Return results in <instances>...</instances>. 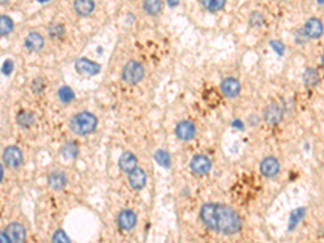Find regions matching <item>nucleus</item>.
Wrapping results in <instances>:
<instances>
[{
    "label": "nucleus",
    "mask_w": 324,
    "mask_h": 243,
    "mask_svg": "<svg viewBox=\"0 0 324 243\" xmlns=\"http://www.w3.org/2000/svg\"><path fill=\"white\" fill-rule=\"evenodd\" d=\"M200 218L209 229L233 235L241 229V218L236 211L223 204L206 203L200 210Z\"/></svg>",
    "instance_id": "f257e3e1"
},
{
    "label": "nucleus",
    "mask_w": 324,
    "mask_h": 243,
    "mask_svg": "<svg viewBox=\"0 0 324 243\" xmlns=\"http://www.w3.org/2000/svg\"><path fill=\"white\" fill-rule=\"evenodd\" d=\"M70 130L77 135H88L97 127V118L90 112H80L71 118Z\"/></svg>",
    "instance_id": "f03ea898"
},
{
    "label": "nucleus",
    "mask_w": 324,
    "mask_h": 243,
    "mask_svg": "<svg viewBox=\"0 0 324 243\" xmlns=\"http://www.w3.org/2000/svg\"><path fill=\"white\" fill-rule=\"evenodd\" d=\"M145 75V70L143 65L137 61H129L123 66L122 69V80L128 84H136L143 80Z\"/></svg>",
    "instance_id": "7ed1b4c3"
},
{
    "label": "nucleus",
    "mask_w": 324,
    "mask_h": 243,
    "mask_svg": "<svg viewBox=\"0 0 324 243\" xmlns=\"http://www.w3.org/2000/svg\"><path fill=\"white\" fill-rule=\"evenodd\" d=\"M3 161L9 168H18L23 163L22 151L16 146H8L3 151Z\"/></svg>",
    "instance_id": "20e7f679"
},
{
    "label": "nucleus",
    "mask_w": 324,
    "mask_h": 243,
    "mask_svg": "<svg viewBox=\"0 0 324 243\" xmlns=\"http://www.w3.org/2000/svg\"><path fill=\"white\" fill-rule=\"evenodd\" d=\"M175 134L180 141H190L196 135V126L192 121L183 120L175 128Z\"/></svg>",
    "instance_id": "39448f33"
},
{
    "label": "nucleus",
    "mask_w": 324,
    "mask_h": 243,
    "mask_svg": "<svg viewBox=\"0 0 324 243\" xmlns=\"http://www.w3.org/2000/svg\"><path fill=\"white\" fill-rule=\"evenodd\" d=\"M212 163L208 157L203 155L194 156L190 162V169L197 175H206L211 170Z\"/></svg>",
    "instance_id": "423d86ee"
},
{
    "label": "nucleus",
    "mask_w": 324,
    "mask_h": 243,
    "mask_svg": "<svg viewBox=\"0 0 324 243\" xmlns=\"http://www.w3.org/2000/svg\"><path fill=\"white\" fill-rule=\"evenodd\" d=\"M75 68L77 69L78 73L85 74L90 76L97 75L101 71V66L95 62L90 61L85 58L78 59L75 62Z\"/></svg>",
    "instance_id": "0eeeda50"
},
{
    "label": "nucleus",
    "mask_w": 324,
    "mask_h": 243,
    "mask_svg": "<svg viewBox=\"0 0 324 243\" xmlns=\"http://www.w3.org/2000/svg\"><path fill=\"white\" fill-rule=\"evenodd\" d=\"M117 225L122 230H131L136 225V215L131 210H123L117 216Z\"/></svg>",
    "instance_id": "6e6552de"
},
{
    "label": "nucleus",
    "mask_w": 324,
    "mask_h": 243,
    "mask_svg": "<svg viewBox=\"0 0 324 243\" xmlns=\"http://www.w3.org/2000/svg\"><path fill=\"white\" fill-rule=\"evenodd\" d=\"M4 233L8 236L11 242H24L26 239V231L21 224L10 223L4 229Z\"/></svg>",
    "instance_id": "1a4fd4ad"
},
{
    "label": "nucleus",
    "mask_w": 324,
    "mask_h": 243,
    "mask_svg": "<svg viewBox=\"0 0 324 243\" xmlns=\"http://www.w3.org/2000/svg\"><path fill=\"white\" fill-rule=\"evenodd\" d=\"M147 182V176L144 170L136 168L129 173V184L135 190H141L145 187Z\"/></svg>",
    "instance_id": "9d476101"
},
{
    "label": "nucleus",
    "mask_w": 324,
    "mask_h": 243,
    "mask_svg": "<svg viewBox=\"0 0 324 243\" xmlns=\"http://www.w3.org/2000/svg\"><path fill=\"white\" fill-rule=\"evenodd\" d=\"M136 164H137V160L134 154H132L130 151L123 152V154L120 156L118 161V165L122 172L125 173H130L133 170L136 169Z\"/></svg>",
    "instance_id": "9b49d317"
},
{
    "label": "nucleus",
    "mask_w": 324,
    "mask_h": 243,
    "mask_svg": "<svg viewBox=\"0 0 324 243\" xmlns=\"http://www.w3.org/2000/svg\"><path fill=\"white\" fill-rule=\"evenodd\" d=\"M221 90L227 97H235L240 92V83L235 78H226L222 81Z\"/></svg>",
    "instance_id": "f8f14e48"
},
{
    "label": "nucleus",
    "mask_w": 324,
    "mask_h": 243,
    "mask_svg": "<svg viewBox=\"0 0 324 243\" xmlns=\"http://www.w3.org/2000/svg\"><path fill=\"white\" fill-rule=\"evenodd\" d=\"M280 164L278 160L273 157H268L265 158L260 163V172L263 173L267 178H274V176L279 173Z\"/></svg>",
    "instance_id": "ddd939ff"
},
{
    "label": "nucleus",
    "mask_w": 324,
    "mask_h": 243,
    "mask_svg": "<svg viewBox=\"0 0 324 243\" xmlns=\"http://www.w3.org/2000/svg\"><path fill=\"white\" fill-rule=\"evenodd\" d=\"M305 35L309 38H319L323 34V24L316 17L309 18L305 24Z\"/></svg>",
    "instance_id": "4468645a"
},
{
    "label": "nucleus",
    "mask_w": 324,
    "mask_h": 243,
    "mask_svg": "<svg viewBox=\"0 0 324 243\" xmlns=\"http://www.w3.org/2000/svg\"><path fill=\"white\" fill-rule=\"evenodd\" d=\"M45 45V39L39 32H32L28 34L25 39V47L31 52H39Z\"/></svg>",
    "instance_id": "2eb2a0df"
},
{
    "label": "nucleus",
    "mask_w": 324,
    "mask_h": 243,
    "mask_svg": "<svg viewBox=\"0 0 324 243\" xmlns=\"http://www.w3.org/2000/svg\"><path fill=\"white\" fill-rule=\"evenodd\" d=\"M67 184V178L64 172L54 171L48 176V185L53 190H62Z\"/></svg>",
    "instance_id": "dca6fc26"
},
{
    "label": "nucleus",
    "mask_w": 324,
    "mask_h": 243,
    "mask_svg": "<svg viewBox=\"0 0 324 243\" xmlns=\"http://www.w3.org/2000/svg\"><path fill=\"white\" fill-rule=\"evenodd\" d=\"M265 120L270 125H275L282 119V109L277 104H273L266 108L265 111Z\"/></svg>",
    "instance_id": "f3484780"
},
{
    "label": "nucleus",
    "mask_w": 324,
    "mask_h": 243,
    "mask_svg": "<svg viewBox=\"0 0 324 243\" xmlns=\"http://www.w3.org/2000/svg\"><path fill=\"white\" fill-rule=\"evenodd\" d=\"M74 9L80 16H87L94 10L93 0H75Z\"/></svg>",
    "instance_id": "a211bd4d"
},
{
    "label": "nucleus",
    "mask_w": 324,
    "mask_h": 243,
    "mask_svg": "<svg viewBox=\"0 0 324 243\" xmlns=\"http://www.w3.org/2000/svg\"><path fill=\"white\" fill-rule=\"evenodd\" d=\"M16 122L21 128L24 129L31 128L35 122L34 113L30 111H21L16 116Z\"/></svg>",
    "instance_id": "6ab92c4d"
},
{
    "label": "nucleus",
    "mask_w": 324,
    "mask_h": 243,
    "mask_svg": "<svg viewBox=\"0 0 324 243\" xmlns=\"http://www.w3.org/2000/svg\"><path fill=\"white\" fill-rule=\"evenodd\" d=\"M143 7L149 16H157L161 11L162 2L161 0H144Z\"/></svg>",
    "instance_id": "aec40b11"
},
{
    "label": "nucleus",
    "mask_w": 324,
    "mask_h": 243,
    "mask_svg": "<svg viewBox=\"0 0 324 243\" xmlns=\"http://www.w3.org/2000/svg\"><path fill=\"white\" fill-rule=\"evenodd\" d=\"M201 1L203 7L211 12L222 10L226 3V0H201Z\"/></svg>",
    "instance_id": "412c9836"
},
{
    "label": "nucleus",
    "mask_w": 324,
    "mask_h": 243,
    "mask_svg": "<svg viewBox=\"0 0 324 243\" xmlns=\"http://www.w3.org/2000/svg\"><path fill=\"white\" fill-rule=\"evenodd\" d=\"M58 95H59V98L64 104H68L75 98L74 91L69 87H67V85H63V87H61L59 89Z\"/></svg>",
    "instance_id": "4be33fe9"
},
{
    "label": "nucleus",
    "mask_w": 324,
    "mask_h": 243,
    "mask_svg": "<svg viewBox=\"0 0 324 243\" xmlns=\"http://www.w3.org/2000/svg\"><path fill=\"white\" fill-rule=\"evenodd\" d=\"M13 31V21L7 16H2L0 18V34L7 36Z\"/></svg>",
    "instance_id": "5701e85b"
},
{
    "label": "nucleus",
    "mask_w": 324,
    "mask_h": 243,
    "mask_svg": "<svg viewBox=\"0 0 324 243\" xmlns=\"http://www.w3.org/2000/svg\"><path fill=\"white\" fill-rule=\"evenodd\" d=\"M155 159L161 166H164V168H169L171 165V157L169 152L163 149H159L155 152Z\"/></svg>",
    "instance_id": "b1692460"
},
{
    "label": "nucleus",
    "mask_w": 324,
    "mask_h": 243,
    "mask_svg": "<svg viewBox=\"0 0 324 243\" xmlns=\"http://www.w3.org/2000/svg\"><path fill=\"white\" fill-rule=\"evenodd\" d=\"M62 152H63V156L67 159H74L79 154V149L78 147L74 143H67L65 144L63 149H62Z\"/></svg>",
    "instance_id": "393cba45"
},
{
    "label": "nucleus",
    "mask_w": 324,
    "mask_h": 243,
    "mask_svg": "<svg viewBox=\"0 0 324 243\" xmlns=\"http://www.w3.org/2000/svg\"><path fill=\"white\" fill-rule=\"evenodd\" d=\"M319 80V76L317 71H314L312 69H308L306 73H305V81L306 83L309 85H314L317 84Z\"/></svg>",
    "instance_id": "a878e982"
},
{
    "label": "nucleus",
    "mask_w": 324,
    "mask_h": 243,
    "mask_svg": "<svg viewBox=\"0 0 324 243\" xmlns=\"http://www.w3.org/2000/svg\"><path fill=\"white\" fill-rule=\"evenodd\" d=\"M64 32L65 30L61 24H55V25H52L49 28V34L52 38H60L64 35Z\"/></svg>",
    "instance_id": "bb28decb"
},
{
    "label": "nucleus",
    "mask_w": 324,
    "mask_h": 243,
    "mask_svg": "<svg viewBox=\"0 0 324 243\" xmlns=\"http://www.w3.org/2000/svg\"><path fill=\"white\" fill-rule=\"evenodd\" d=\"M46 88V83L42 78H36L32 83V89L35 93H41Z\"/></svg>",
    "instance_id": "cd10ccee"
},
{
    "label": "nucleus",
    "mask_w": 324,
    "mask_h": 243,
    "mask_svg": "<svg viewBox=\"0 0 324 243\" xmlns=\"http://www.w3.org/2000/svg\"><path fill=\"white\" fill-rule=\"evenodd\" d=\"M52 240L54 242H70V239L68 238V236L66 235V232L61 229L54 232L53 237H52Z\"/></svg>",
    "instance_id": "c85d7f7f"
},
{
    "label": "nucleus",
    "mask_w": 324,
    "mask_h": 243,
    "mask_svg": "<svg viewBox=\"0 0 324 243\" xmlns=\"http://www.w3.org/2000/svg\"><path fill=\"white\" fill-rule=\"evenodd\" d=\"M13 67H14V65H13V62L11 60L4 61V63L2 65V74L7 75V76L10 75L12 73Z\"/></svg>",
    "instance_id": "c756f323"
},
{
    "label": "nucleus",
    "mask_w": 324,
    "mask_h": 243,
    "mask_svg": "<svg viewBox=\"0 0 324 243\" xmlns=\"http://www.w3.org/2000/svg\"><path fill=\"white\" fill-rule=\"evenodd\" d=\"M271 47H273L274 49L278 52V53H282V52H283V47H282V45L279 44V45L277 46V42H275V41L271 42Z\"/></svg>",
    "instance_id": "7c9ffc66"
},
{
    "label": "nucleus",
    "mask_w": 324,
    "mask_h": 243,
    "mask_svg": "<svg viewBox=\"0 0 324 243\" xmlns=\"http://www.w3.org/2000/svg\"><path fill=\"white\" fill-rule=\"evenodd\" d=\"M166 1H168V4L171 8H174V7L178 6L179 0H166Z\"/></svg>",
    "instance_id": "2f4dec72"
},
{
    "label": "nucleus",
    "mask_w": 324,
    "mask_h": 243,
    "mask_svg": "<svg viewBox=\"0 0 324 243\" xmlns=\"http://www.w3.org/2000/svg\"><path fill=\"white\" fill-rule=\"evenodd\" d=\"M38 2H47V1H50V0H37Z\"/></svg>",
    "instance_id": "473e14b6"
},
{
    "label": "nucleus",
    "mask_w": 324,
    "mask_h": 243,
    "mask_svg": "<svg viewBox=\"0 0 324 243\" xmlns=\"http://www.w3.org/2000/svg\"><path fill=\"white\" fill-rule=\"evenodd\" d=\"M322 65L324 66V54L322 55Z\"/></svg>",
    "instance_id": "72a5a7b5"
},
{
    "label": "nucleus",
    "mask_w": 324,
    "mask_h": 243,
    "mask_svg": "<svg viewBox=\"0 0 324 243\" xmlns=\"http://www.w3.org/2000/svg\"><path fill=\"white\" fill-rule=\"evenodd\" d=\"M319 3H324V0H318Z\"/></svg>",
    "instance_id": "f704fd0d"
}]
</instances>
